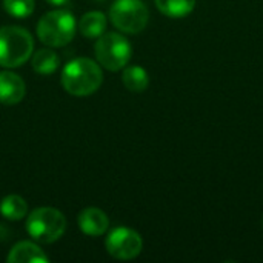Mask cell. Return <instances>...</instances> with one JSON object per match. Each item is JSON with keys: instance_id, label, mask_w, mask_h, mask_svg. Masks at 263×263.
Masks as SVG:
<instances>
[{"instance_id": "obj_1", "label": "cell", "mask_w": 263, "mask_h": 263, "mask_svg": "<svg viewBox=\"0 0 263 263\" xmlns=\"http://www.w3.org/2000/svg\"><path fill=\"white\" fill-rule=\"evenodd\" d=\"M103 82V72L99 62L88 57H77L68 62L62 71L60 83L63 89L76 97L94 94Z\"/></svg>"}, {"instance_id": "obj_11", "label": "cell", "mask_w": 263, "mask_h": 263, "mask_svg": "<svg viewBox=\"0 0 263 263\" xmlns=\"http://www.w3.org/2000/svg\"><path fill=\"white\" fill-rule=\"evenodd\" d=\"M108 26V18L100 11H89L82 15L79 22V29L83 37L88 39H97L100 37Z\"/></svg>"}, {"instance_id": "obj_13", "label": "cell", "mask_w": 263, "mask_h": 263, "mask_svg": "<svg viewBox=\"0 0 263 263\" xmlns=\"http://www.w3.org/2000/svg\"><path fill=\"white\" fill-rule=\"evenodd\" d=\"M0 214L8 220H22L28 216V205L23 197L9 194L0 202Z\"/></svg>"}, {"instance_id": "obj_14", "label": "cell", "mask_w": 263, "mask_h": 263, "mask_svg": "<svg viewBox=\"0 0 263 263\" xmlns=\"http://www.w3.org/2000/svg\"><path fill=\"white\" fill-rule=\"evenodd\" d=\"M59 65H60L59 54L49 48L39 49L32 55V69L39 74H43V76L52 74L57 71Z\"/></svg>"}, {"instance_id": "obj_5", "label": "cell", "mask_w": 263, "mask_h": 263, "mask_svg": "<svg viewBox=\"0 0 263 263\" xmlns=\"http://www.w3.org/2000/svg\"><path fill=\"white\" fill-rule=\"evenodd\" d=\"M94 54L100 66L116 72L128 65L133 54V46L129 40L119 32H103L97 37Z\"/></svg>"}, {"instance_id": "obj_4", "label": "cell", "mask_w": 263, "mask_h": 263, "mask_svg": "<svg viewBox=\"0 0 263 263\" xmlns=\"http://www.w3.org/2000/svg\"><path fill=\"white\" fill-rule=\"evenodd\" d=\"M26 231L40 243H54L66 231L65 214L52 206H40L26 216Z\"/></svg>"}, {"instance_id": "obj_2", "label": "cell", "mask_w": 263, "mask_h": 263, "mask_svg": "<svg viewBox=\"0 0 263 263\" xmlns=\"http://www.w3.org/2000/svg\"><path fill=\"white\" fill-rule=\"evenodd\" d=\"M34 51V39L31 32L22 26L0 28V66L18 68Z\"/></svg>"}, {"instance_id": "obj_16", "label": "cell", "mask_w": 263, "mask_h": 263, "mask_svg": "<svg viewBox=\"0 0 263 263\" xmlns=\"http://www.w3.org/2000/svg\"><path fill=\"white\" fill-rule=\"evenodd\" d=\"M3 8L6 12L15 18H26L34 12V0H3Z\"/></svg>"}, {"instance_id": "obj_12", "label": "cell", "mask_w": 263, "mask_h": 263, "mask_svg": "<svg viewBox=\"0 0 263 263\" xmlns=\"http://www.w3.org/2000/svg\"><path fill=\"white\" fill-rule=\"evenodd\" d=\"M122 82H123V85H125V88L128 91H131V92H143L149 85V76L142 66L131 65V66L123 68Z\"/></svg>"}, {"instance_id": "obj_3", "label": "cell", "mask_w": 263, "mask_h": 263, "mask_svg": "<svg viewBox=\"0 0 263 263\" xmlns=\"http://www.w3.org/2000/svg\"><path fill=\"white\" fill-rule=\"evenodd\" d=\"M77 23L66 9H54L43 14L37 23L39 40L49 48H62L76 35Z\"/></svg>"}, {"instance_id": "obj_15", "label": "cell", "mask_w": 263, "mask_h": 263, "mask_svg": "<svg viewBox=\"0 0 263 263\" xmlns=\"http://www.w3.org/2000/svg\"><path fill=\"white\" fill-rule=\"evenodd\" d=\"M157 9L171 18H182L193 12L196 0H156Z\"/></svg>"}, {"instance_id": "obj_6", "label": "cell", "mask_w": 263, "mask_h": 263, "mask_svg": "<svg viewBox=\"0 0 263 263\" xmlns=\"http://www.w3.org/2000/svg\"><path fill=\"white\" fill-rule=\"evenodd\" d=\"M111 23L122 32L139 34L149 20V11L142 0H116L109 8Z\"/></svg>"}, {"instance_id": "obj_9", "label": "cell", "mask_w": 263, "mask_h": 263, "mask_svg": "<svg viewBox=\"0 0 263 263\" xmlns=\"http://www.w3.org/2000/svg\"><path fill=\"white\" fill-rule=\"evenodd\" d=\"M77 223H79L80 231L91 237L103 236L109 228V219L105 214V211L94 208V206L82 210L79 213Z\"/></svg>"}, {"instance_id": "obj_17", "label": "cell", "mask_w": 263, "mask_h": 263, "mask_svg": "<svg viewBox=\"0 0 263 263\" xmlns=\"http://www.w3.org/2000/svg\"><path fill=\"white\" fill-rule=\"evenodd\" d=\"M46 2L52 6H57V8H62V6L69 3V0H46Z\"/></svg>"}, {"instance_id": "obj_7", "label": "cell", "mask_w": 263, "mask_h": 263, "mask_svg": "<svg viewBox=\"0 0 263 263\" xmlns=\"http://www.w3.org/2000/svg\"><path fill=\"white\" fill-rule=\"evenodd\" d=\"M105 247L111 257L117 260H133L142 253L143 240L137 231L126 227H117L109 231Z\"/></svg>"}, {"instance_id": "obj_10", "label": "cell", "mask_w": 263, "mask_h": 263, "mask_svg": "<svg viewBox=\"0 0 263 263\" xmlns=\"http://www.w3.org/2000/svg\"><path fill=\"white\" fill-rule=\"evenodd\" d=\"M8 263H46L49 262V257L45 254V251L32 242H18L15 243L6 257Z\"/></svg>"}, {"instance_id": "obj_8", "label": "cell", "mask_w": 263, "mask_h": 263, "mask_svg": "<svg viewBox=\"0 0 263 263\" xmlns=\"http://www.w3.org/2000/svg\"><path fill=\"white\" fill-rule=\"evenodd\" d=\"M26 94V85L23 79L12 71L0 72V103L2 105H17L23 100Z\"/></svg>"}]
</instances>
